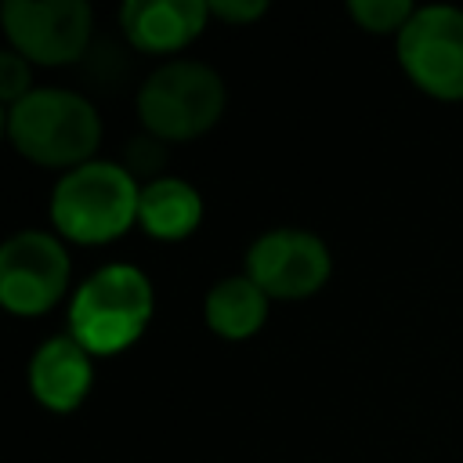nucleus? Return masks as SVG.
<instances>
[{
  "label": "nucleus",
  "instance_id": "f257e3e1",
  "mask_svg": "<svg viewBox=\"0 0 463 463\" xmlns=\"http://www.w3.org/2000/svg\"><path fill=\"white\" fill-rule=\"evenodd\" d=\"M7 137L29 163L83 166L101 141L94 105L65 87H36L7 109Z\"/></svg>",
  "mask_w": 463,
  "mask_h": 463
},
{
  "label": "nucleus",
  "instance_id": "f03ea898",
  "mask_svg": "<svg viewBox=\"0 0 463 463\" xmlns=\"http://www.w3.org/2000/svg\"><path fill=\"white\" fill-rule=\"evenodd\" d=\"M141 184L119 163L90 159L58 177L51 192V224L83 246H101L119 239L137 224Z\"/></svg>",
  "mask_w": 463,
  "mask_h": 463
},
{
  "label": "nucleus",
  "instance_id": "7ed1b4c3",
  "mask_svg": "<svg viewBox=\"0 0 463 463\" xmlns=\"http://www.w3.org/2000/svg\"><path fill=\"white\" fill-rule=\"evenodd\" d=\"M152 307V282L141 268L105 264L72 293L69 336H76L87 354H116L145 333Z\"/></svg>",
  "mask_w": 463,
  "mask_h": 463
},
{
  "label": "nucleus",
  "instance_id": "20e7f679",
  "mask_svg": "<svg viewBox=\"0 0 463 463\" xmlns=\"http://www.w3.org/2000/svg\"><path fill=\"white\" fill-rule=\"evenodd\" d=\"M224 112V80L203 61H166L137 90L145 134L159 141H192Z\"/></svg>",
  "mask_w": 463,
  "mask_h": 463
},
{
  "label": "nucleus",
  "instance_id": "39448f33",
  "mask_svg": "<svg viewBox=\"0 0 463 463\" xmlns=\"http://www.w3.org/2000/svg\"><path fill=\"white\" fill-rule=\"evenodd\" d=\"M405 76L438 101H463V11L449 4L416 7L398 33Z\"/></svg>",
  "mask_w": 463,
  "mask_h": 463
},
{
  "label": "nucleus",
  "instance_id": "423d86ee",
  "mask_svg": "<svg viewBox=\"0 0 463 463\" xmlns=\"http://www.w3.org/2000/svg\"><path fill=\"white\" fill-rule=\"evenodd\" d=\"M11 51L36 65H69L83 58L94 14L83 0H7L0 7Z\"/></svg>",
  "mask_w": 463,
  "mask_h": 463
},
{
  "label": "nucleus",
  "instance_id": "0eeeda50",
  "mask_svg": "<svg viewBox=\"0 0 463 463\" xmlns=\"http://www.w3.org/2000/svg\"><path fill=\"white\" fill-rule=\"evenodd\" d=\"M69 286V253L58 235L25 228L0 246V304L11 315L51 311Z\"/></svg>",
  "mask_w": 463,
  "mask_h": 463
},
{
  "label": "nucleus",
  "instance_id": "6e6552de",
  "mask_svg": "<svg viewBox=\"0 0 463 463\" xmlns=\"http://www.w3.org/2000/svg\"><path fill=\"white\" fill-rule=\"evenodd\" d=\"M329 271V246L304 228H271L246 250V275L268 293V300H304L326 286Z\"/></svg>",
  "mask_w": 463,
  "mask_h": 463
},
{
  "label": "nucleus",
  "instance_id": "1a4fd4ad",
  "mask_svg": "<svg viewBox=\"0 0 463 463\" xmlns=\"http://www.w3.org/2000/svg\"><path fill=\"white\" fill-rule=\"evenodd\" d=\"M94 383L90 354L76 336L58 333L47 336L29 358V391L51 412H72Z\"/></svg>",
  "mask_w": 463,
  "mask_h": 463
},
{
  "label": "nucleus",
  "instance_id": "9d476101",
  "mask_svg": "<svg viewBox=\"0 0 463 463\" xmlns=\"http://www.w3.org/2000/svg\"><path fill=\"white\" fill-rule=\"evenodd\" d=\"M210 18L203 0H127L119 7L123 36L148 54H170L188 47Z\"/></svg>",
  "mask_w": 463,
  "mask_h": 463
},
{
  "label": "nucleus",
  "instance_id": "9b49d317",
  "mask_svg": "<svg viewBox=\"0 0 463 463\" xmlns=\"http://www.w3.org/2000/svg\"><path fill=\"white\" fill-rule=\"evenodd\" d=\"M199 221H203V195L184 177L159 174L141 184L137 224L152 239H163V242L188 239L199 228Z\"/></svg>",
  "mask_w": 463,
  "mask_h": 463
},
{
  "label": "nucleus",
  "instance_id": "f8f14e48",
  "mask_svg": "<svg viewBox=\"0 0 463 463\" xmlns=\"http://www.w3.org/2000/svg\"><path fill=\"white\" fill-rule=\"evenodd\" d=\"M203 318L217 336L246 340L268 318V293L246 271L242 275H224L210 286V293L203 300Z\"/></svg>",
  "mask_w": 463,
  "mask_h": 463
},
{
  "label": "nucleus",
  "instance_id": "ddd939ff",
  "mask_svg": "<svg viewBox=\"0 0 463 463\" xmlns=\"http://www.w3.org/2000/svg\"><path fill=\"white\" fill-rule=\"evenodd\" d=\"M347 14L365 33H402L405 22L416 14V7L409 0H351Z\"/></svg>",
  "mask_w": 463,
  "mask_h": 463
},
{
  "label": "nucleus",
  "instance_id": "4468645a",
  "mask_svg": "<svg viewBox=\"0 0 463 463\" xmlns=\"http://www.w3.org/2000/svg\"><path fill=\"white\" fill-rule=\"evenodd\" d=\"M33 61H25L18 51H0V98L7 101V109L14 105V101H22L29 90H36L33 87V69H29Z\"/></svg>",
  "mask_w": 463,
  "mask_h": 463
},
{
  "label": "nucleus",
  "instance_id": "2eb2a0df",
  "mask_svg": "<svg viewBox=\"0 0 463 463\" xmlns=\"http://www.w3.org/2000/svg\"><path fill=\"white\" fill-rule=\"evenodd\" d=\"M166 159V141L145 134V137H134L130 148H127V170L130 174H156Z\"/></svg>",
  "mask_w": 463,
  "mask_h": 463
},
{
  "label": "nucleus",
  "instance_id": "dca6fc26",
  "mask_svg": "<svg viewBox=\"0 0 463 463\" xmlns=\"http://www.w3.org/2000/svg\"><path fill=\"white\" fill-rule=\"evenodd\" d=\"M264 11H268L264 0H210V14H217L221 22H235V25H246L260 18Z\"/></svg>",
  "mask_w": 463,
  "mask_h": 463
}]
</instances>
